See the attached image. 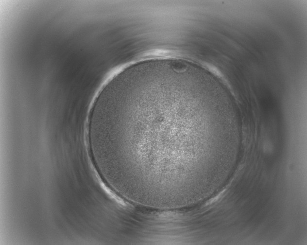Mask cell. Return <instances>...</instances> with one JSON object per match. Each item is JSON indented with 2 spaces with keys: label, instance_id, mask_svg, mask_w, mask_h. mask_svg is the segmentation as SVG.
I'll return each instance as SVG.
<instances>
[{
  "label": "cell",
  "instance_id": "obj_1",
  "mask_svg": "<svg viewBox=\"0 0 307 245\" xmlns=\"http://www.w3.org/2000/svg\"><path fill=\"white\" fill-rule=\"evenodd\" d=\"M204 85L191 70L166 65L131 72L102 90L91 126L120 193L162 205L188 197L201 136L227 124L221 104L207 102Z\"/></svg>",
  "mask_w": 307,
  "mask_h": 245
}]
</instances>
